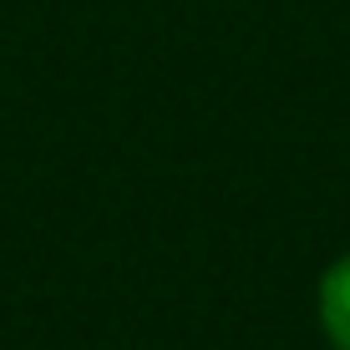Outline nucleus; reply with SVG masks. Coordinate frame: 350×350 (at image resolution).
Here are the masks:
<instances>
[{"instance_id": "obj_1", "label": "nucleus", "mask_w": 350, "mask_h": 350, "mask_svg": "<svg viewBox=\"0 0 350 350\" xmlns=\"http://www.w3.org/2000/svg\"><path fill=\"white\" fill-rule=\"evenodd\" d=\"M320 325L335 350H350V254L335 259L320 280Z\"/></svg>"}]
</instances>
